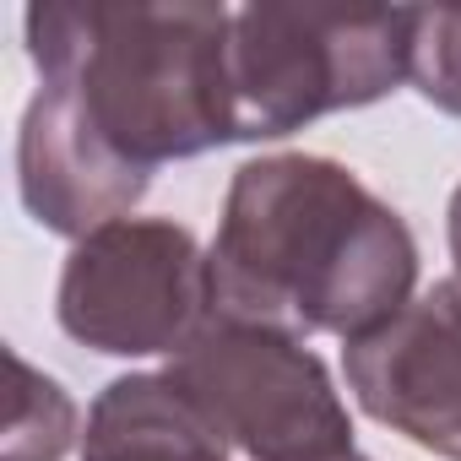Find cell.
<instances>
[{"label": "cell", "instance_id": "12", "mask_svg": "<svg viewBox=\"0 0 461 461\" xmlns=\"http://www.w3.org/2000/svg\"><path fill=\"white\" fill-rule=\"evenodd\" d=\"M337 461H369V456H358V450H353V456H337Z\"/></svg>", "mask_w": 461, "mask_h": 461}, {"label": "cell", "instance_id": "10", "mask_svg": "<svg viewBox=\"0 0 461 461\" xmlns=\"http://www.w3.org/2000/svg\"><path fill=\"white\" fill-rule=\"evenodd\" d=\"M407 82L439 114L461 120V12L456 6H423V12H412Z\"/></svg>", "mask_w": 461, "mask_h": 461}, {"label": "cell", "instance_id": "11", "mask_svg": "<svg viewBox=\"0 0 461 461\" xmlns=\"http://www.w3.org/2000/svg\"><path fill=\"white\" fill-rule=\"evenodd\" d=\"M445 234H450V261H456V277H461V190L450 195V212H445Z\"/></svg>", "mask_w": 461, "mask_h": 461}, {"label": "cell", "instance_id": "2", "mask_svg": "<svg viewBox=\"0 0 461 461\" xmlns=\"http://www.w3.org/2000/svg\"><path fill=\"white\" fill-rule=\"evenodd\" d=\"M28 60L136 168L234 141L228 6L201 0H44L28 6Z\"/></svg>", "mask_w": 461, "mask_h": 461}, {"label": "cell", "instance_id": "4", "mask_svg": "<svg viewBox=\"0 0 461 461\" xmlns=\"http://www.w3.org/2000/svg\"><path fill=\"white\" fill-rule=\"evenodd\" d=\"M250 461H337L353 456L348 402L299 337L212 315L163 369Z\"/></svg>", "mask_w": 461, "mask_h": 461}, {"label": "cell", "instance_id": "1", "mask_svg": "<svg viewBox=\"0 0 461 461\" xmlns=\"http://www.w3.org/2000/svg\"><path fill=\"white\" fill-rule=\"evenodd\" d=\"M212 315L283 337L380 331L418 299V240L348 163L272 152L234 168L217 217Z\"/></svg>", "mask_w": 461, "mask_h": 461}, {"label": "cell", "instance_id": "6", "mask_svg": "<svg viewBox=\"0 0 461 461\" xmlns=\"http://www.w3.org/2000/svg\"><path fill=\"white\" fill-rule=\"evenodd\" d=\"M342 369L375 423L461 461V277L423 288L380 331L348 342Z\"/></svg>", "mask_w": 461, "mask_h": 461}, {"label": "cell", "instance_id": "5", "mask_svg": "<svg viewBox=\"0 0 461 461\" xmlns=\"http://www.w3.org/2000/svg\"><path fill=\"white\" fill-rule=\"evenodd\" d=\"M55 315L93 353L174 358L212 321V261L174 217H120L71 245Z\"/></svg>", "mask_w": 461, "mask_h": 461}, {"label": "cell", "instance_id": "3", "mask_svg": "<svg viewBox=\"0 0 461 461\" xmlns=\"http://www.w3.org/2000/svg\"><path fill=\"white\" fill-rule=\"evenodd\" d=\"M407 6H240L228 28L234 141H277L407 82Z\"/></svg>", "mask_w": 461, "mask_h": 461}, {"label": "cell", "instance_id": "9", "mask_svg": "<svg viewBox=\"0 0 461 461\" xmlns=\"http://www.w3.org/2000/svg\"><path fill=\"white\" fill-rule=\"evenodd\" d=\"M12 418H6V450L0 461H60L77 439V402L60 380L33 369L23 353H12Z\"/></svg>", "mask_w": 461, "mask_h": 461}, {"label": "cell", "instance_id": "7", "mask_svg": "<svg viewBox=\"0 0 461 461\" xmlns=\"http://www.w3.org/2000/svg\"><path fill=\"white\" fill-rule=\"evenodd\" d=\"M147 185L152 174L125 163L66 93L39 87L17 131V190L39 228L82 245L98 228L131 217Z\"/></svg>", "mask_w": 461, "mask_h": 461}, {"label": "cell", "instance_id": "8", "mask_svg": "<svg viewBox=\"0 0 461 461\" xmlns=\"http://www.w3.org/2000/svg\"><path fill=\"white\" fill-rule=\"evenodd\" d=\"M82 461H228V439L168 375H120L87 407Z\"/></svg>", "mask_w": 461, "mask_h": 461}]
</instances>
